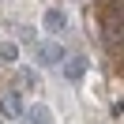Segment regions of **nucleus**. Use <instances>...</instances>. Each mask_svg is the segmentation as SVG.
Listing matches in <instances>:
<instances>
[{
	"label": "nucleus",
	"mask_w": 124,
	"mask_h": 124,
	"mask_svg": "<svg viewBox=\"0 0 124 124\" xmlns=\"http://www.w3.org/2000/svg\"><path fill=\"white\" fill-rule=\"evenodd\" d=\"M0 60H4V64H15L19 60V45H15V41H4V45H0Z\"/></svg>",
	"instance_id": "5"
},
{
	"label": "nucleus",
	"mask_w": 124,
	"mask_h": 124,
	"mask_svg": "<svg viewBox=\"0 0 124 124\" xmlns=\"http://www.w3.org/2000/svg\"><path fill=\"white\" fill-rule=\"evenodd\" d=\"M64 26H68L64 11H60V8H49V11H45V30H49V34H60Z\"/></svg>",
	"instance_id": "2"
},
{
	"label": "nucleus",
	"mask_w": 124,
	"mask_h": 124,
	"mask_svg": "<svg viewBox=\"0 0 124 124\" xmlns=\"http://www.w3.org/2000/svg\"><path fill=\"white\" fill-rule=\"evenodd\" d=\"M26 116H30V124H49V109H45V105H34Z\"/></svg>",
	"instance_id": "6"
},
{
	"label": "nucleus",
	"mask_w": 124,
	"mask_h": 124,
	"mask_svg": "<svg viewBox=\"0 0 124 124\" xmlns=\"http://www.w3.org/2000/svg\"><path fill=\"white\" fill-rule=\"evenodd\" d=\"M0 105H4V116H11V120L26 113V109H23V101H19V94H4V98H0Z\"/></svg>",
	"instance_id": "3"
},
{
	"label": "nucleus",
	"mask_w": 124,
	"mask_h": 124,
	"mask_svg": "<svg viewBox=\"0 0 124 124\" xmlns=\"http://www.w3.org/2000/svg\"><path fill=\"white\" fill-rule=\"evenodd\" d=\"M83 71H86V60H71L68 64V75H83Z\"/></svg>",
	"instance_id": "8"
},
{
	"label": "nucleus",
	"mask_w": 124,
	"mask_h": 124,
	"mask_svg": "<svg viewBox=\"0 0 124 124\" xmlns=\"http://www.w3.org/2000/svg\"><path fill=\"white\" fill-rule=\"evenodd\" d=\"M38 53H41V64H64V56H68L60 41H56V45H53V41H45V45L38 49Z\"/></svg>",
	"instance_id": "1"
},
{
	"label": "nucleus",
	"mask_w": 124,
	"mask_h": 124,
	"mask_svg": "<svg viewBox=\"0 0 124 124\" xmlns=\"http://www.w3.org/2000/svg\"><path fill=\"white\" fill-rule=\"evenodd\" d=\"M105 38H109V45H113V49H120V11H116V19H109Z\"/></svg>",
	"instance_id": "4"
},
{
	"label": "nucleus",
	"mask_w": 124,
	"mask_h": 124,
	"mask_svg": "<svg viewBox=\"0 0 124 124\" xmlns=\"http://www.w3.org/2000/svg\"><path fill=\"white\" fill-rule=\"evenodd\" d=\"M19 83H23V86H38V71H23Z\"/></svg>",
	"instance_id": "7"
}]
</instances>
